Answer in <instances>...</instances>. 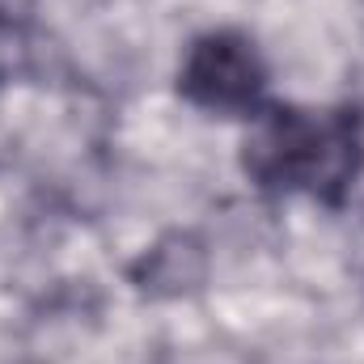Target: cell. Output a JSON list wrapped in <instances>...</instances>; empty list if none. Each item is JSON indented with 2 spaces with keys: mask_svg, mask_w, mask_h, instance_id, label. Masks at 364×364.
<instances>
[{
  "mask_svg": "<svg viewBox=\"0 0 364 364\" xmlns=\"http://www.w3.org/2000/svg\"><path fill=\"white\" fill-rule=\"evenodd\" d=\"M178 90L186 102L212 114H255L267 90V64L246 34L212 30L191 43Z\"/></svg>",
  "mask_w": 364,
  "mask_h": 364,
  "instance_id": "cell-2",
  "label": "cell"
},
{
  "mask_svg": "<svg viewBox=\"0 0 364 364\" xmlns=\"http://www.w3.org/2000/svg\"><path fill=\"white\" fill-rule=\"evenodd\" d=\"M38 0H0V30H21L30 26Z\"/></svg>",
  "mask_w": 364,
  "mask_h": 364,
  "instance_id": "cell-4",
  "label": "cell"
},
{
  "mask_svg": "<svg viewBox=\"0 0 364 364\" xmlns=\"http://www.w3.org/2000/svg\"><path fill=\"white\" fill-rule=\"evenodd\" d=\"M203 275H208V255H203V246L191 233L161 237L132 267V279L149 296H186V292H195L203 284Z\"/></svg>",
  "mask_w": 364,
  "mask_h": 364,
  "instance_id": "cell-3",
  "label": "cell"
},
{
  "mask_svg": "<svg viewBox=\"0 0 364 364\" xmlns=\"http://www.w3.org/2000/svg\"><path fill=\"white\" fill-rule=\"evenodd\" d=\"M242 166L259 186L272 191H309L339 199L360 166V132L352 114H318L296 106H275L255 119Z\"/></svg>",
  "mask_w": 364,
  "mask_h": 364,
  "instance_id": "cell-1",
  "label": "cell"
}]
</instances>
